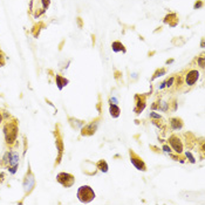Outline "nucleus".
I'll list each match as a JSON object with an SVG mask.
<instances>
[{"label": "nucleus", "mask_w": 205, "mask_h": 205, "mask_svg": "<svg viewBox=\"0 0 205 205\" xmlns=\"http://www.w3.org/2000/svg\"><path fill=\"white\" fill-rule=\"evenodd\" d=\"M4 132H5L6 142L8 144L13 143L17 140V135H18V126H17V123H12V122L6 123V126L4 127Z\"/></svg>", "instance_id": "f257e3e1"}, {"label": "nucleus", "mask_w": 205, "mask_h": 205, "mask_svg": "<svg viewBox=\"0 0 205 205\" xmlns=\"http://www.w3.org/2000/svg\"><path fill=\"white\" fill-rule=\"evenodd\" d=\"M77 197H79V199H80L81 202H83V203H89L90 201H93L94 198H95V193H94V191L92 190V187L84 185V187H81L79 189V191H77Z\"/></svg>", "instance_id": "f03ea898"}, {"label": "nucleus", "mask_w": 205, "mask_h": 205, "mask_svg": "<svg viewBox=\"0 0 205 205\" xmlns=\"http://www.w3.org/2000/svg\"><path fill=\"white\" fill-rule=\"evenodd\" d=\"M57 181H59L63 187H72L73 183H74V177H73L72 175H69V173L62 172V173H59V175H57Z\"/></svg>", "instance_id": "7ed1b4c3"}, {"label": "nucleus", "mask_w": 205, "mask_h": 205, "mask_svg": "<svg viewBox=\"0 0 205 205\" xmlns=\"http://www.w3.org/2000/svg\"><path fill=\"white\" fill-rule=\"evenodd\" d=\"M199 77V73L198 71H190L187 75V83L189 86H192Z\"/></svg>", "instance_id": "20e7f679"}, {"label": "nucleus", "mask_w": 205, "mask_h": 205, "mask_svg": "<svg viewBox=\"0 0 205 205\" xmlns=\"http://www.w3.org/2000/svg\"><path fill=\"white\" fill-rule=\"evenodd\" d=\"M130 156H131V163L136 167V168L138 169V170H145V165H144V163L137 157V156H135L132 152L130 151Z\"/></svg>", "instance_id": "39448f33"}, {"label": "nucleus", "mask_w": 205, "mask_h": 205, "mask_svg": "<svg viewBox=\"0 0 205 205\" xmlns=\"http://www.w3.org/2000/svg\"><path fill=\"white\" fill-rule=\"evenodd\" d=\"M170 143H171V145L173 147V149H175L176 152H181L182 149H183V145H182L179 138L176 137V136H172V137L170 138Z\"/></svg>", "instance_id": "423d86ee"}, {"label": "nucleus", "mask_w": 205, "mask_h": 205, "mask_svg": "<svg viewBox=\"0 0 205 205\" xmlns=\"http://www.w3.org/2000/svg\"><path fill=\"white\" fill-rule=\"evenodd\" d=\"M24 187H25L26 192H27V191L29 192V191L33 189V187H34V178H33V175H32V173H29V177H27V178H26Z\"/></svg>", "instance_id": "0eeeda50"}, {"label": "nucleus", "mask_w": 205, "mask_h": 205, "mask_svg": "<svg viewBox=\"0 0 205 205\" xmlns=\"http://www.w3.org/2000/svg\"><path fill=\"white\" fill-rule=\"evenodd\" d=\"M19 162V155L18 152H12L11 154V159H10V165L11 167H17V164H18Z\"/></svg>", "instance_id": "6e6552de"}, {"label": "nucleus", "mask_w": 205, "mask_h": 205, "mask_svg": "<svg viewBox=\"0 0 205 205\" xmlns=\"http://www.w3.org/2000/svg\"><path fill=\"white\" fill-rule=\"evenodd\" d=\"M171 126H172L173 129H179V128H182V122H181V120L173 118V120L171 121Z\"/></svg>", "instance_id": "1a4fd4ad"}, {"label": "nucleus", "mask_w": 205, "mask_h": 205, "mask_svg": "<svg viewBox=\"0 0 205 205\" xmlns=\"http://www.w3.org/2000/svg\"><path fill=\"white\" fill-rule=\"evenodd\" d=\"M56 82H57V86H59V88L61 89L65 84H67V80H65V79H62L61 76H56Z\"/></svg>", "instance_id": "9d476101"}, {"label": "nucleus", "mask_w": 205, "mask_h": 205, "mask_svg": "<svg viewBox=\"0 0 205 205\" xmlns=\"http://www.w3.org/2000/svg\"><path fill=\"white\" fill-rule=\"evenodd\" d=\"M112 49H114L115 52H118V51H124L123 45H122L121 42H114V43H112Z\"/></svg>", "instance_id": "9b49d317"}, {"label": "nucleus", "mask_w": 205, "mask_h": 205, "mask_svg": "<svg viewBox=\"0 0 205 205\" xmlns=\"http://www.w3.org/2000/svg\"><path fill=\"white\" fill-rule=\"evenodd\" d=\"M110 112H112V116H114V117H117L118 115H120V109L114 104V106H112L110 107Z\"/></svg>", "instance_id": "f8f14e48"}, {"label": "nucleus", "mask_w": 205, "mask_h": 205, "mask_svg": "<svg viewBox=\"0 0 205 205\" xmlns=\"http://www.w3.org/2000/svg\"><path fill=\"white\" fill-rule=\"evenodd\" d=\"M98 167L101 168L102 171H107V168H108V167H107V163H106V162H103V161H101V162L98 163Z\"/></svg>", "instance_id": "ddd939ff"}, {"label": "nucleus", "mask_w": 205, "mask_h": 205, "mask_svg": "<svg viewBox=\"0 0 205 205\" xmlns=\"http://www.w3.org/2000/svg\"><path fill=\"white\" fill-rule=\"evenodd\" d=\"M42 1V7H43V10H46L48 6H49V0H41Z\"/></svg>", "instance_id": "4468645a"}, {"label": "nucleus", "mask_w": 205, "mask_h": 205, "mask_svg": "<svg viewBox=\"0 0 205 205\" xmlns=\"http://www.w3.org/2000/svg\"><path fill=\"white\" fill-rule=\"evenodd\" d=\"M4 63H5V59H4V54H2V52L0 51V67H1V66H4Z\"/></svg>", "instance_id": "2eb2a0df"}, {"label": "nucleus", "mask_w": 205, "mask_h": 205, "mask_svg": "<svg viewBox=\"0 0 205 205\" xmlns=\"http://www.w3.org/2000/svg\"><path fill=\"white\" fill-rule=\"evenodd\" d=\"M199 65H201V67H204V57L199 59Z\"/></svg>", "instance_id": "dca6fc26"}, {"label": "nucleus", "mask_w": 205, "mask_h": 205, "mask_svg": "<svg viewBox=\"0 0 205 205\" xmlns=\"http://www.w3.org/2000/svg\"><path fill=\"white\" fill-rule=\"evenodd\" d=\"M187 156H189V158H190V161H191V162H195V159H193V157L191 156V154H189V152H187Z\"/></svg>", "instance_id": "f3484780"}, {"label": "nucleus", "mask_w": 205, "mask_h": 205, "mask_svg": "<svg viewBox=\"0 0 205 205\" xmlns=\"http://www.w3.org/2000/svg\"><path fill=\"white\" fill-rule=\"evenodd\" d=\"M163 149L165 150V151H170V148H168V147H164V148H163Z\"/></svg>", "instance_id": "a211bd4d"}, {"label": "nucleus", "mask_w": 205, "mask_h": 205, "mask_svg": "<svg viewBox=\"0 0 205 205\" xmlns=\"http://www.w3.org/2000/svg\"><path fill=\"white\" fill-rule=\"evenodd\" d=\"M1 120H2V118H1V114H0V123H1Z\"/></svg>", "instance_id": "6ab92c4d"}]
</instances>
